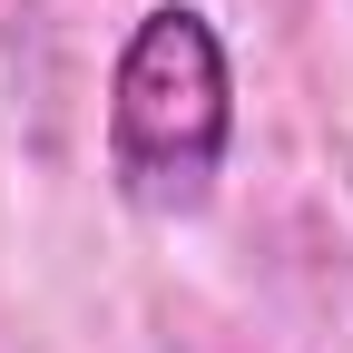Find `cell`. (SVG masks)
I'll list each match as a JSON object with an SVG mask.
<instances>
[{"label":"cell","mask_w":353,"mask_h":353,"mask_svg":"<svg viewBox=\"0 0 353 353\" xmlns=\"http://www.w3.org/2000/svg\"><path fill=\"white\" fill-rule=\"evenodd\" d=\"M236 148V59L196 0H157L118 39L108 69V176L128 206L187 216Z\"/></svg>","instance_id":"cell-1"}]
</instances>
